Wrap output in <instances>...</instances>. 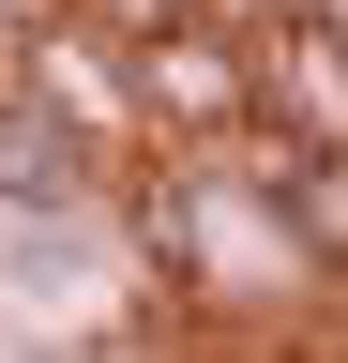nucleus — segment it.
<instances>
[{
	"label": "nucleus",
	"instance_id": "nucleus-4",
	"mask_svg": "<svg viewBox=\"0 0 348 363\" xmlns=\"http://www.w3.org/2000/svg\"><path fill=\"white\" fill-rule=\"evenodd\" d=\"M106 182H121V167H106L76 121H46L30 91H0V227H16V212H91Z\"/></svg>",
	"mask_w": 348,
	"mask_h": 363
},
{
	"label": "nucleus",
	"instance_id": "nucleus-1",
	"mask_svg": "<svg viewBox=\"0 0 348 363\" xmlns=\"http://www.w3.org/2000/svg\"><path fill=\"white\" fill-rule=\"evenodd\" d=\"M16 91H30L46 121H76L106 167H137V152H152V106H137V45H121L106 16H76V0H61L46 30H16Z\"/></svg>",
	"mask_w": 348,
	"mask_h": 363
},
{
	"label": "nucleus",
	"instance_id": "nucleus-3",
	"mask_svg": "<svg viewBox=\"0 0 348 363\" xmlns=\"http://www.w3.org/2000/svg\"><path fill=\"white\" fill-rule=\"evenodd\" d=\"M257 106L288 136H318V152H348V30H318L303 0L257 16Z\"/></svg>",
	"mask_w": 348,
	"mask_h": 363
},
{
	"label": "nucleus",
	"instance_id": "nucleus-7",
	"mask_svg": "<svg viewBox=\"0 0 348 363\" xmlns=\"http://www.w3.org/2000/svg\"><path fill=\"white\" fill-rule=\"evenodd\" d=\"M197 16H228V30H257V16H288V0H197Z\"/></svg>",
	"mask_w": 348,
	"mask_h": 363
},
{
	"label": "nucleus",
	"instance_id": "nucleus-5",
	"mask_svg": "<svg viewBox=\"0 0 348 363\" xmlns=\"http://www.w3.org/2000/svg\"><path fill=\"white\" fill-rule=\"evenodd\" d=\"M288 212H303V242H318V257H333V288H348V152H303Z\"/></svg>",
	"mask_w": 348,
	"mask_h": 363
},
{
	"label": "nucleus",
	"instance_id": "nucleus-8",
	"mask_svg": "<svg viewBox=\"0 0 348 363\" xmlns=\"http://www.w3.org/2000/svg\"><path fill=\"white\" fill-rule=\"evenodd\" d=\"M303 16H318V30H348V0H303Z\"/></svg>",
	"mask_w": 348,
	"mask_h": 363
},
{
	"label": "nucleus",
	"instance_id": "nucleus-6",
	"mask_svg": "<svg viewBox=\"0 0 348 363\" xmlns=\"http://www.w3.org/2000/svg\"><path fill=\"white\" fill-rule=\"evenodd\" d=\"M76 16H106L121 45H137V30H167V16H197V0H76Z\"/></svg>",
	"mask_w": 348,
	"mask_h": 363
},
{
	"label": "nucleus",
	"instance_id": "nucleus-2",
	"mask_svg": "<svg viewBox=\"0 0 348 363\" xmlns=\"http://www.w3.org/2000/svg\"><path fill=\"white\" fill-rule=\"evenodd\" d=\"M137 106H152V152H197V136L257 121V30H228V16L137 30Z\"/></svg>",
	"mask_w": 348,
	"mask_h": 363
}]
</instances>
